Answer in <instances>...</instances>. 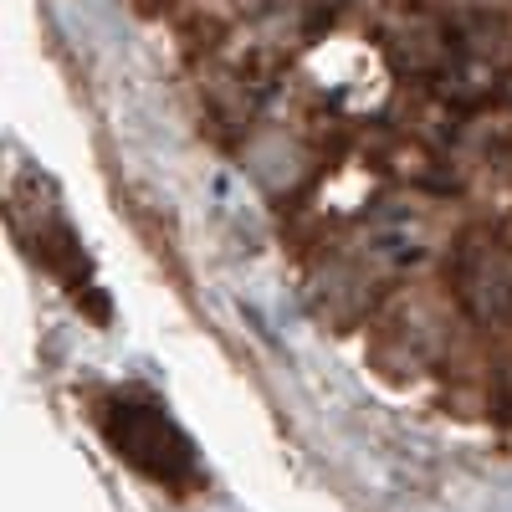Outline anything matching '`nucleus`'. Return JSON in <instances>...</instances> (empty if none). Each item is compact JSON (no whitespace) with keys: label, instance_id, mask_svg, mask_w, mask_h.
Masks as SVG:
<instances>
[{"label":"nucleus","instance_id":"f257e3e1","mask_svg":"<svg viewBox=\"0 0 512 512\" xmlns=\"http://www.w3.org/2000/svg\"><path fill=\"white\" fill-rule=\"evenodd\" d=\"M103 431H108L113 451L128 466H139L144 477H154L164 487H185L195 477V451L164 410H154L144 400H113V410L103 415Z\"/></svg>","mask_w":512,"mask_h":512}]
</instances>
